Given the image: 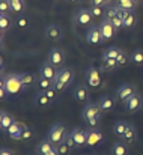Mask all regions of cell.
Returning <instances> with one entry per match:
<instances>
[{"mask_svg":"<svg viewBox=\"0 0 143 155\" xmlns=\"http://www.w3.org/2000/svg\"><path fill=\"white\" fill-rule=\"evenodd\" d=\"M116 62H118V66L119 68H122V66H127L130 62H131V56H128L127 51H121V54L118 56V59H116Z\"/></svg>","mask_w":143,"mask_h":155,"instance_id":"34","label":"cell"},{"mask_svg":"<svg viewBox=\"0 0 143 155\" xmlns=\"http://www.w3.org/2000/svg\"><path fill=\"white\" fill-rule=\"evenodd\" d=\"M6 95H8V91H6V86L2 80L0 81V100H6Z\"/></svg>","mask_w":143,"mask_h":155,"instance_id":"42","label":"cell"},{"mask_svg":"<svg viewBox=\"0 0 143 155\" xmlns=\"http://www.w3.org/2000/svg\"><path fill=\"white\" fill-rule=\"evenodd\" d=\"M86 131H88V146L95 148L99 143L104 142V134H102L101 130H98V128H89Z\"/></svg>","mask_w":143,"mask_h":155,"instance_id":"11","label":"cell"},{"mask_svg":"<svg viewBox=\"0 0 143 155\" xmlns=\"http://www.w3.org/2000/svg\"><path fill=\"white\" fill-rule=\"evenodd\" d=\"M91 12H92V15L94 17H101V15H104V12H102V6H95V5H91Z\"/></svg>","mask_w":143,"mask_h":155,"instance_id":"39","label":"cell"},{"mask_svg":"<svg viewBox=\"0 0 143 155\" xmlns=\"http://www.w3.org/2000/svg\"><path fill=\"white\" fill-rule=\"evenodd\" d=\"M111 152L113 155H128L130 154V146H128V143H125L124 140L121 142H115L113 143V146H111Z\"/></svg>","mask_w":143,"mask_h":155,"instance_id":"22","label":"cell"},{"mask_svg":"<svg viewBox=\"0 0 143 155\" xmlns=\"http://www.w3.org/2000/svg\"><path fill=\"white\" fill-rule=\"evenodd\" d=\"M18 74H20V78H21V83H23L24 89L36 84V81H38V75L33 74V72H18Z\"/></svg>","mask_w":143,"mask_h":155,"instance_id":"19","label":"cell"},{"mask_svg":"<svg viewBox=\"0 0 143 155\" xmlns=\"http://www.w3.org/2000/svg\"><path fill=\"white\" fill-rule=\"evenodd\" d=\"M17 27L18 29H27L29 27V18L26 17V15H23V14H20L18 17H17Z\"/></svg>","mask_w":143,"mask_h":155,"instance_id":"35","label":"cell"},{"mask_svg":"<svg viewBox=\"0 0 143 155\" xmlns=\"http://www.w3.org/2000/svg\"><path fill=\"white\" fill-rule=\"evenodd\" d=\"M133 2H134V3H136V5H139V3H140V2H142V0H133Z\"/></svg>","mask_w":143,"mask_h":155,"instance_id":"47","label":"cell"},{"mask_svg":"<svg viewBox=\"0 0 143 155\" xmlns=\"http://www.w3.org/2000/svg\"><path fill=\"white\" fill-rule=\"evenodd\" d=\"M101 66H102L104 71H115V69L119 68L118 66V62L115 59H102L101 60Z\"/></svg>","mask_w":143,"mask_h":155,"instance_id":"32","label":"cell"},{"mask_svg":"<svg viewBox=\"0 0 143 155\" xmlns=\"http://www.w3.org/2000/svg\"><path fill=\"white\" fill-rule=\"evenodd\" d=\"M122 51V48H119V47H110L108 50H105V51L101 54V60L102 59H118V56L121 54Z\"/></svg>","mask_w":143,"mask_h":155,"instance_id":"29","label":"cell"},{"mask_svg":"<svg viewBox=\"0 0 143 155\" xmlns=\"http://www.w3.org/2000/svg\"><path fill=\"white\" fill-rule=\"evenodd\" d=\"M111 2L115 0H91V5H95V6H111Z\"/></svg>","mask_w":143,"mask_h":155,"instance_id":"40","label":"cell"},{"mask_svg":"<svg viewBox=\"0 0 143 155\" xmlns=\"http://www.w3.org/2000/svg\"><path fill=\"white\" fill-rule=\"evenodd\" d=\"M116 6L121 8V9H125V11H134L136 9V3L133 0H115Z\"/></svg>","mask_w":143,"mask_h":155,"instance_id":"31","label":"cell"},{"mask_svg":"<svg viewBox=\"0 0 143 155\" xmlns=\"http://www.w3.org/2000/svg\"><path fill=\"white\" fill-rule=\"evenodd\" d=\"M74 98L80 103H85L88 101L89 98V89L85 86V84H78L75 89H74Z\"/></svg>","mask_w":143,"mask_h":155,"instance_id":"21","label":"cell"},{"mask_svg":"<svg viewBox=\"0 0 143 155\" xmlns=\"http://www.w3.org/2000/svg\"><path fill=\"white\" fill-rule=\"evenodd\" d=\"M36 154L38 155H60L59 151H57V148H56V145H53L48 137L44 139V140H41L36 145Z\"/></svg>","mask_w":143,"mask_h":155,"instance_id":"8","label":"cell"},{"mask_svg":"<svg viewBox=\"0 0 143 155\" xmlns=\"http://www.w3.org/2000/svg\"><path fill=\"white\" fill-rule=\"evenodd\" d=\"M66 2H69V3H78L80 0H66Z\"/></svg>","mask_w":143,"mask_h":155,"instance_id":"45","label":"cell"},{"mask_svg":"<svg viewBox=\"0 0 143 155\" xmlns=\"http://www.w3.org/2000/svg\"><path fill=\"white\" fill-rule=\"evenodd\" d=\"M56 148H57V151H59V154L60 155H69L71 154V148H69V145L63 140V142H60L59 145H56Z\"/></svg>","mask_w":143,"mask_h":155,"instance_id":"36","label":"cell"},{"mask_svg":"<svg viewBox=\"0 0 143 155\" xmlns=\"http://www.w3.org/2000/svg\"><path fill=\"white\" fill-rule=\"evenodd\" d=\"M24 127L26 125H23L21 122H14L5 133H6V136L9 137V139H12V140H21V136H23V131H24Z\"/></svg>","mask_w":143,"mask_h":155,"instance_id":"13","label":"cell"},{"mask_svg":"<svg viewBox=\"0 0 143 155\" xmlns=\"http://www.w3.org/2000/svg\"><path fill=\"white\" fill-rule=\"evenodd\" d=\"M72 21H74L75 24H78V26H89V24H92V21H94V15H92L91 9H78V11L74 14Z\"/></svg>","mask_w":143,"mask_h":155,"instance_id":"6","label":"cell"},{"mask_svg":"<svg viewBox=\"0 0 143 155\" xmlns=\"http://www.w3.org/2000/svg\"><path fill=\"white\" fill-rule=\"evenodd\" d=\"M65 142L69 145V148H71V149H74V148H75V142H74V139H72V134H71V131H69V133H66Z\"/></svg>","mask_w":143,"mask_h":155,"instance_id":"41","label":"cell"},{"mask_svg":"<svg viewBox=\"0 0 143 155\" xmlns=\"http://www.w3.org/2000/svg\"><path fill=\"white\" fill-rule=\"evenodd\" d=\"M121 9V8H119ZM121 14H122V18H124V29H131L136 21H137V17L134 14V11H125V9H121Z\"/></svg>","mask_w":143,"mask_h":155,"instance_id":"18","label":"cell"},{"mask_svg":"<svg viewBox=\"0 0 143 155\" xmlns=\"http://www.w3.org/2000/svg\"><path fill=\"white\" fill-rule=\"evenodd\" d=\"M2 80H3V83L6 86L8 94H11V95H17V94H20L24 89V86L21 83V78H20V74H8Z\"/></svg>","mask_w":143,"mask_h":155,"instance_id":"3","label":"cell"},{"mask_svg":"<svg viewBox=\"0 0 143 155\" xmlns=\"http://www.w3.org/2000/svg\"><path fill=\"white\" fill-rule=\"evenodd\" d=\"M86 41L89 44H101V42H104V38H102V33H101V29H99L98 24L89 27L88 35H86Z\"/></svg>","mask_w":143,"mask_h":155,"instance_id":"14","label":"cell"},{"mask_svg":"<svg viewBox=\"0 0 143 155\" xmlns=\"http://www.w3.org/2000/svg\"><path fill=\"white\" fill-rule=\"evenodd\" d=\"M44 33H45V36L48 39H51V41H60L62 36H63V32H62L59 24H50V26H47Z\"/></svg>","mask_w":143,"mask_h":155,"instance_id":"16","label":"cell"},{"mask_svg":"<svg viewBox=\"0 0 143 155\" xmlns=\"http://www.w3.org/2000/svg\"><path fill=\"white\" fill-rule=\"evenodd\" d=\"M131 124H128V122H125V120H118L115 125H113V133L118 136V137H124V134L127 133V130H128V127H130Z\"/></svg>","mask_w":143,"mask_h":155,"instance_id":"26","label":"cell"},{"mask_svg":"<svg viewBox=\"0 0 143 155\" xmlns=\"http://www.w3.org/2000/svg\"><path fill=\"white\" fill-rule=\"evenodd\" d=\"M14 26V21L11 20L9 14H0V30H2V35L8 30H11Z\"/></svg>","mask_w":143,"mask_h":155,"instance_id":"24","label":"cell"},{"mask_svg":"<svg viewBox=\"0 0 143 155\" xmlns=\"http://www.w3.org/2000/svg\"><path fill=\"white\" fill-rule=\"evenodd\" d=\"M122 140H124L125 143H128V145H131V143H134V142L137 140V131H136V128H134L133 125L128 127V130H127V133L124 134Z\"/></svg>","mask_w":143,"mask_h":155,"instance_id":"28","label":"cell"},{"mask_svg":"<svg viewBox=\"0 0 143 155\" xmlns=\"http://www.w3.org/2000/svg\"><path fill=\"white\" fill-rule=\"evenodd\" d=\"M0 155H15L11 149H8V148H2L0 149Z\"/></svg>","mask_w":143,"mask_h":155,"instance_id":"44","label":"cell"},{"mask_svg":"<svg viewBox=\"0 0 143 155\" xmlns=\"http://www.w3.org/2000/svg\"><path fill=\"white\" fill-rule=\"evenodd\" d=\"M101 116H102V108H101L99 103L86 104V107L81 111V117L89 125V128H98L99 120H101Z\"/></svg>","mask_w":143,"mask_h":155,"instance_id":"1","label":"cell"},{"mask_svg":"<svg viewBox=\"0 0 143 155\" xmlns=\"http://www.w3.org/2000/svg\"><path fill=\"white\" fill-rule=\"evenodd\" d=\"M15 122V119H14V116L11 114V113H8V111H0V130L5 133L12 124Z\"/></svg>","mask_w":143,"mask_h":155,"instance_id":"20","label":"cell"},{"mask_svg":"<svg viewBox=\"0 0 143 155\" xmlns=\"http://www.w3.org/2000/svg\"><path fill=\"white\" fill-rule=\"evenodd\" d=\"M72 80H74V69L68 66L60 68L57 69V74L54 77V89L57 92H62L72 83Z\"/></svg>","mask_w":143,"mask_h":155,"instance_id":"2","label":"cell"},{"mask_svg":"<svg viewBox=\"0 0 143 155\" xmlns=\"http://www.w3.org/2000/svg\"><path fill=\"white\" fill-rule=\"evenodd\" d=\"M102 155H113V152H111V151H110V152H104Z\"/></svg>","mask_w":143,"mask_h":155,"instance_id":"46","label":"cell"},{"mask_svg":"<svg viewBox=\"0 0 143 155\" xmlns=\"http://www.w3.org/2000/svg\"><path fill=\"white\" fill-rule=\"evenodd\" d=\"M56 74H57L56 66H54V65H51L48 60L47 62H44V63L39 66V75H42V77H45V78H50V80H53V81H54Z\"/></svg>","mask_w":143,"mask_h":155,"instance_id":"17","label":"cell"},{"mask_svg":"<svg viewBox=\"0 0 143 155\" xmlns=\"http://www.w3.org/2000/svg\"><path fill=\"white\" fill-rule=\"evenodd\" d=\"M131 62L136 66H143V48H136L131 53Z\"/></svg>","mask_w":143,"mask_h":155,"instance_id":"30","label":"cell"},{"mask_svg":"<svg viewBox=\"0 0 143 155\" xmlns=\"http://www.w3.org/2000/svg\"><path fill=\"white\" fill-rule=\"evenodd\" d=\"M98 103L101 105L102 111H111V110L116 107V100H115L113 97H110V95H104Z\"/></svg>","mask_w":143,"mask_h":155,"instance_id":"23","label":"cell"},{"mask_svg":"<svg viewBox=\"0 0 143 155\" xmlns=\"http://www.w3.org/2000/svg\"><path fill=\"white\" fill-rule=\"evenodd\" d=\"M71 134H72V139L75 142V148H83V146L88 145V131L86 130H83L80 127H75L71 131Z\"/></svg>","mask_w":143,"mask_h":155,"instance_id":"10","label":"cell"},{"mask_svg":"<svg viewBox=\"0 0 143 155\" xmlns=\"http://www.w3.org/2000/svg\"><path fill=\"white\" fill-rule=\"evenodd\" d=\"M136 94H137L136 86H133V84H130V83H125V84H122V86H119V87L116 89V97L124 104L127 103L133 95H136Z\"/></svg>","mask_w":143,"mask_h":155,"instance_id":"7","label":"cell"},{"mask_svg":"<svg viewBox=\"0 0 143 155\" xmlns=\"http://www.w3.org/2000/svg\"><path fill=\"white\" fill-rule=\"evenodd\" d=\"M12 6L9 0H0V14H11Z\"/></svg>","mask_w":143,"mask_h":155,"instance_id":"37","label":"cell"},{"mask_svg":"<svg viewBox=\"0 0 143 155\" xmlns=\"http://www.w3.org/2000/svg\"><path fill=\"white\" fill-rule=\"evenodd\" d=\"M50 103H51V100L44 92H38L33 98V105L35 107H47V105H50Z\"/></svg>","mask_w":143,"mask_h":155,"instance_id":"27","label":"cell"},{"mask_svg":"<svg viewBox=\"0 0 143 155\" xmlns=\"http://www.w3.org/2000/svg\"><path fill=\"white\" fill-rule=\"evenodd\" d=\"M9 2H11V6H12V12H15L18 15L24 12V8H26L24 0H9Z\"/></svg>","mask_w":143,"mask_h":155,"instance_id":"33","label":"cell"},{"mask_svg":"<svg viewBox=\"0 0 143 155\" xmlns=\"http://www.w3.org/2000/svg\"><path fill=\"white\" fill-rule=\"evenodd\" d=\"M86 83L92 91L99 89L102 84V71L96 66H89L86 71Z\"/></svg>","mask_w":143,"mask_h":155,"instance_id":"4","label":"cell"},{"mask_svg":"<svg viewBox=\"0 0 143 155\" xmlns=\"http://www.w3.org/2000/svg\"><path fill=\"white\" fill-rule=\"evenodd\" d=\"M33 137V130L29 128V127H24V131H23V136H21V140L23 142H27Z\"/></svg>","mask_w":143,"mask_h":155,"instance_id":"38","label":"cell"},{"mask_svg":"<svg viewBox=\"0 0 143 155\" xmlns=\"http://www.w3.org/2000/svg\"><path fill=\"white\" fill-rule=\"evenodd\" d=\"M142 107H143V98L140 94L133 95V97L125 103V108H127L128 113H136V111L142 110Z\"/></svg>","mask_w":143,"mask_h":155,"instance_id":"15","label":"cell"},{"mask_svg":"<svg viewBox=\"0 0 143 155\" xmlns=\"http://www.w3.org/2000/svg\"><path fill=\"white\" fill-rule=\"evenodd\" d=\"M66 127L63 124H54L50 130H48V139L53 145H59L60 142L65 140L66 137Z\"/></svg>","mask_w":143,"mask_h":155,"instance_id":"5","label":"cell"},{"mask_svg":"<svg viewBox=\"0 0 143 155\" xmlns=\"http://www.w3.org/2000/svg\"><path fill=\"white\" fill-rule=\"evenodd\" d=\"M44 94H45V95H47L48 98H50V100L53 101V100L56 98V95H57V91H56L54 87H51V89H48L47 92H44Z\"/></svg>","mask_w":143,"mask_h":155,"instance_id":"43","label":"cell"},{"mask_svg":"<svg viewBox=\"0 0 143 155\" xmlns=\"http://www.w3.org/2000/svg\"><path fill=\"white\" fill-rule=\"evenodd\" d=\"M36 84H38L39 92H47L48 89L54 87V81H53V80H50V78L42 77V75H38V81H36Z\"/></svg>","mask_w":143,"mask_h":155,"instance_id":"25","label":"cell"},{"mask_svg":"<svg viewBox=\"0 0 143 155\" xmlns=\"http://www.w3.org/2000/svg\"><path fill=\"white\" fill-rule=\"evenodd\" d=\"M47 60L51 63V65H54L56 68H59V66H62L63 62H65V54H63V51H62L60 48L53 47V48L48 51Z\"/></svg>","mask_w":143,"mask_h":155,"instance_id":"12","label":"cell"},{"mask_svg":"<svg viewBox=\"0 0 143 155\" xmlns=\"http://www.w3.org/2000/svg\"><path fill=\"white\" fill-rule=\"evenodd\" d=\"M98 26H99V29H101V33H102L104 42L116 36V32H118V29L113 26V23H111L110 20H107V18H102V21H101Z\"/></svg>","mask_w":143,"mask_h":155,"instance_id":"9","label":"cell"}]
</instances>
